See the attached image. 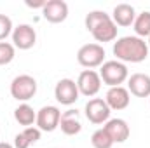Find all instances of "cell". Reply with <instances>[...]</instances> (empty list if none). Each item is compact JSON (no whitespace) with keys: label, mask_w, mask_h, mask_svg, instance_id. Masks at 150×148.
I'll return each instance as SVG.
<instances>
[{"label":"cell","mask_w":150,"mask_h":148,"mask_svg":"<svg viewBox=\"0 0 150 148\" xmlns=\"http://www.w3.org/2000/svg\"><path fill=\"white\" fill-rule=\"evenodd\" d=\"M113 56L120 63H142L149 58V45L143 38L136 35L117 38L113 44Z\"/></svg>","instance_id":"1"},{"label":"cell","mask_w":150,"mask_h":148,"mask_svg":"<svg viewBox=\"0 0 150 148\" xmlns=\"http://www.w3.org/2000/svg\"><path fill=\"white\" fill-rule=\"evenodd\" d=\"M79 96H80V92H79L77 82L72 78H61L54 87V98L58 99V103H61L65 106L74 105L79 99Z\"/></svg>","instance_id":"8"},{"label":"cell","mask_w":150,"mask_h":148,"mask_svg":"<svg viewBox=\"0 0 150 148\" xmlns=\"http://www.w3.org/2000/svg\"><path fill=\"white\" fill-rule=\"evenodd\" d=\"M103 129L108 132V136L112 138L113 143H124L131 134V129L124 118H110L103 125Z\"/></svg>","instance_id":"13"},{"label":"cell","mask_w":150,"mask_h":148,"mask_svg":"<svg viewBox=\"0 0 150 148\" xmlns=\"http://www.w3.org/2000/svg\"><path fill=\"white\" fill-rule=\"evenodd\" d=\"M117 25L112 21V16L108 18V19H105L103 23H100L93 32H91V35L94 37L96 42H113L115 38H117Z\"/></svg>","instance_id":"16"},{"label":"cell","mask_w":150,"mask_h":148,"mask_svg":"<svg viewBox=\"0 0 150 148\" xmlns=\"http://www.w3.org/2000/svg\"><path fill=\"white\" fill-rule=\"evenodd\" d=\"M127 91L136 98H150V75L133 73L127 78Z\"/></svg>","instance_id":"12"},{"label":"cell","mask_w":150,"mask_h":148,"mask_svg":"<svg viewBox=\"0 0 150 148\" xmlns=\"http://www.w3.org/2000/svg\"><path fill=\"white\" fill-rule=\"evenodd\" d=\"M136 19V11L129 4H117L113 7L112 21L117 26H131Z\"/></svg>","instance_id":"14"},{"label":"cell","mask_w":150,"mask_h":148,"mask_svg":"<svg viewBox=\"0 0 150 148\" xmlns=\"http://www.w3.org/2000/svg\"><path fill=\"white\" fill-rule=\"evenodd\" d=\"M37 94V80L32 75H18L11 82V96L18 101H28Z\"/></svg>","instance_id":"4"},{"label":"cell","mask_w":150,"mask_h":148,"mask_svg":"<svg viewBox=\"0 0 150 148\" xmlns=\"http://www.w3.org/2000/svg\"><path fill=\"white\" fill-rule=\"evenodd\" d=\"M44 19L49 23H63L68 18V4L65 0H49L42 9Z\"/></svg>","instance_id":"10"},{"label":"cell","mask_w":150,"mask_h":148,"mask_svg":"<svg viewBox=\"0 0 150 148\" xmlns=\"http://www.w3.org/2000/svg\"><path fill=\"white\" fill-rule=\"evenodd\" d=\"M110 18V14H107L105 11H91L87 16H86V28H87V32H93L100 23H103L105 19H108Z\"/></svg>","instance_id":"20"},{"label":"cell","mask_w":150,"mask_h":148,"mask_svg":"<svg viewBox=\"0 0 150 148\" xmlns=\"http://www.w3.org/2000/svg\"><path fill=\"white\" fill-rule=\"evenodd\" d=\"M77 61L80 66L93 70L105 63V49L100 44H86L77 52Z\"/></svg>","instance_id":"3"},{"label":"cell","mask_w":150,"mask_h":148,"mask_svg":"<svg viewBox=\"0 0 150 148\" xmlns=\"http://www.w3.org/2000/svg\"><path fill=\"white\" fill-rule=\"evenodd\" d=\"M14 118L19 125H25V127H32L37 120V111L33 110L28 103H23L19 105L16 110H14Z\"/></svg>","instance_id":"17"},{"label":"cell","mask_w":150,"mask_h":148,"mask_svg":"<svg viewBox=\"0 0 150 148\" xmlns=\"http://www.w3.org/2000/svg\"><path fill=\"white\" fill-rule=\"evenodd\" d=\"M16 58V47L9 42H0V66L12 63Z\"/></svg>","instance_id":"21"},{"label":"cell","mask_w":150,"mask_h":148,"mask_svg":"<svg viewBox=\"0 0 150 148\" xmlns=\"http://www.w3.org/2000/svg\"><path fill=\"white\" fill-rule=\"evenodd\" d=\"M59 127L61 132L67 136H75L82 131V124L79 118V111L77 110H67L61 113V120H59Z\"/></svg>","instance_id":"15"},{"label":"cell","mask_w":150,"mask_h":148,"mask_svg":"<svg viewBox=\"0 0 150 148\" xmlns=\"http://www.w3.org/2000/svg\"><path fill=\"white\" fill-rule=\"evenodd\" d=\"M45 4H47V0H40V2H30V0H26V5L32 7V9H44Z\"/></svg>","instance_id":"25"},{"label":"cell","mask_w":150,"mask_h":148,"mask_svg":"<svg viewBox=\"0 0 150 148\" xmlns=\"http://www.w3.org/2000/svg\"><path fill=\"white\" fill-rule=\"evenodd\" d=\"M30 145H32V143H30L28 138L23 134V131L16 134V138H14V148H28Z\"/></svg>","instance_id":"24"},{"label":"cell","mask_w":150,"mask_h":148,"mask_svg":"<svg viewBox=\"0 0 150 148\" xmlns=\"http://www.w3.org/2000/svg\"><path fill=\"white\" fill-rule=\"evenodd\" d=\"M100 77H101V82L107 84L108 87H117L129 78V72L124 63L112 59V61H105L100 66Z\"/></svg>","instance_id":"2"},{"label":"cell","mask_w":150,"mask_h":148,"mask_svg":"<svg viewBox=\"0 0 150 148\" xmlns=\"http://www.w3.org/2000/svg\"><path fill=\"white\" fill-rule=\"evenodd\" d=\"M84 111H86L87 120H89L91 124H96V125L107 124V122L110 120V113H112V110H110L108 105H107V101L101 99V98H93V99H89V101L86 103Z\"/></svg>","instance_id":"5"},{"label":"cell","mask_w":150,"mask_h":148,"mask_svg":"<svg viewBox=\"0 0 150 148\" xmlns=\"http://www.w3.org/2000/svg\"><path fill=\"white\" fill-rule=\"evenodd\" d=\"M37 42V32L33 26L23 23V25H18L14 30H12V45L19 51H28L35 45Z\"/></svg>","instance_id":"9"},{"label":"cell","mask_w":150,"mask_h":148,"mask_svg":"<svg viewBox=\"0 0 150 148\" xmlns=\"http://www.w3.org/2000/svg\"><path fill=\"white\" fill-rule=\"evenodd\" d=\"M23 134L28 138L30 143H37L38 140H40V136H42V131L38 129L37 125H32V127H25L23 129Z\"/></svg>","instance_id":"23"},{"label":"cell","mask_w":150,"mask_h":148,"mask_svg":"<svg viewBox=\"0 0 150 148\" xmlns=\"http://www.w3.org/2000/svg\"><path fill=\"white\" fill-rule=\"evenodd\" d=\"M77 87L82 96L93 98L101 89V77L94 70H84V72H80L79 78H77Z\"/></svg>","instance_id":"7"},{"label":"cell","mask_w":150,"mask_h":148,"mask_svg":"<svg viewBox=\"0 0 150 148\" xmlns=\"http://www.w3.org/2000/svg\"><path fill=\"white\" fill-rule=\"evenodd\" d=\"M12 30H14L12 19L5 14H0V42L5 40L9 35H12Z\"/></svg>","instance_id":"22"},{"label":"cell","mask_w":150,"mask_h":148,"mask_svg":"<svg viewBox=\"0 0 150 148\" xmlns=\"http://www.w3.org/2000/svg\"><path fill=\"white\" fill-rule=\"evenodd\" d=\"M0 148H14V145H11V143H0Z\"/></svg>","instance_id":"26"},{"label":"cell","mask_w":150,"mask_h":148,"mask_svg":"<svg viewBox=\"0 0 150 148\" xmlns=\"http://www.w3.org/2000/svg\"><path fill=\"white\" fill-rule=\"evenodd\" d=\"M91 145L94 148H112L113 141H112V138L108 136V132L101 127V129H98V131L93 132V136H91Z\"/></svg>","instance_id":"19"},{"label":"cell","mask_w":150,"mask_h":148,"mask_svg":"<svg viewBox=\"0 0 150 148\" xmlns=\"http://www.w3.org/2000/svg\"><path fill=\"white\" fill-rule=\"evenodd\" d=\"M133 28H134L136 37H140V38L150 37V11H143V12L136 14Z\"/></svg>","instance_id":"18"},{"label":"cell","mask_w":150,"mask_h":148,"mask_svg":"<svg viewBox=\"0 0 150 148\" xmlns=\"http://www.w3.org/2000/svg\"><path fill=\"white\" fill-rule=\"evenodd\" d=\"M105 101L108 105L110 110H124L129 106V101H131V94L126 87L122 85H117V87H110L107 91V96H105Z\"/></svg>","instance_id":"11"},{"label":"cell","mask_w":150,"mask_h":148,"mask_svg":"<svg viewBox=\"0 0 150 148\" xmlns=\"http://www.w3.org/2000/svg\"><path fill=\"white\" fill-rule=\"evenodd\" d=\"M147 45H149V51H150V37H149V42H147Z\"/></svg>","instance_id":"27"},{"label":"cell","mask_w":150,"mask_h":148,"mask_svg":"<svg viewBox=\"0 0 150 148\" xmlns=\"http://www.w3.org/2000/svg\"><path fill=\"white\" fill-rule=\"evenodd\" d=\"M59 120H61V111H59V108L58 106H52V105H47V106H42L37 111L35 125H37L40 131L52 132L54 129L59 127Z\"/></svg>","instance_id":"6"}]
</instances>
